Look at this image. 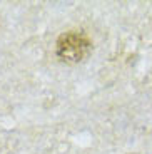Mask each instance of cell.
Returning a JSON list of instances; mask_svg holds the SVG:
<instances>
[{
	"label": "cell",
	"mask_w": 152,
	"mask_h": 154,
	"mask_svg": "<svg viewBox=\"0 0 152 154\" xmlns=\"http://www.w3.org/2000/svg\"><path fill=\"white\" fill-rule=\"evenodd\" d=\"M92 50L90 38L82 32H67L57 40V55L67 64H79Z\"/></svg>",
	"instance_id": "obj_1"
}]
</instances>
